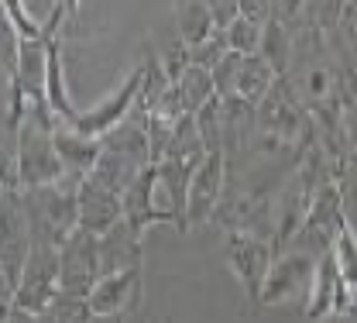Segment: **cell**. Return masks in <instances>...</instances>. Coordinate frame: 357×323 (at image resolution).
Here are the masks:
<instances>
[{
  "instance_id": "obj_19",
  "label": "cell",
  "mask_w": 357,
  "mask_h": 323,
  "mask_svg": "<svg viewBox=\"0 0 357 323\" xmlns=\"http://www.w3.org/2000/svg\"><path fill=\"white\" fill-rule=\"evenodd\" d=\"M337 193H340V210H344V224L357 237V158L351 155L340 172H337Z\"/></svg>"
},
{
  "instance_id": "obj_15",
  "label": "cell",
  "mask_w": 357,
  "mask_h": 323,
  "mask_svg": "<svg viewBox=\"0 0 357 323\" xmlns=\"http://www.w3.org/2000/svg\"><path fill=\"white\" fill-rule=\"evenodd\" d=\"M282 83V76L268 66L261 55H248L244 66H241V80H237V100L251 103V107H261L268 100V93Z\"/></svg>"
},
{
  "instance_id": "obj_14",
  "label": "cell",
  "mask_w": 357,
  "mask_h": 323,
  "mask_svg": "<svg viewBox=\"0 0 357 323\" xmlns=\"http://www.w3.org/2000/svg\"><path fill=\"white\" fill-rule=\"evenodd\" d=\"M176 31H178V42L189 48H199L203 42H210L217 35L210 3H203V0H182V3H176Z\"/></svg>"
},
{
  "instance_id": "obj_17",
  "label": "cell",
  "mask_w": 357,
  "mask_h": 323,
  "mask_svg": "<svg viewBox=\"0 0 357 323\" xmlns=\"http://www.w3.org/2000/svg\"><path fill=\"white\" fill-rule=\"evenodd\" d=\"M176 93H178L182 110L192 114V117H196L199 110H206V107L217 100V87H213L210 69H199V66H192V69L182 73V80L176 83Z\"/></svg>"
},
{
  "instance_id": "obj_24",
  "label": "cell",
  "mask_w": 357,
  "mask_h": 323,
  "mask_svg": "<svg viewBox=\"0 0 357 323\" xmlns=\"http://www.w3.org/2000/svg\"><path fill=\"white\" fill-rule=\"evenodd\" d=\"M93 323H124V317H93Z\"/></svg>"
},
{
  "instance_id": "obj_16",
  "label": "cell",
  "mask_w": 357,
  "mask_h": 323,
  "mask_svg": "<svg viewBox=\"0 0 357 323\" xmlns=\"http://www.w3.org/2000/svg\"><path fill=\"white\" fill-rule=\"evenodd\" d=\"M292 52H296V28L285 24V21H278V17H271L265 24L258 55L265 59L278 76H285L289 73V62H292Z\"/></svg>"
},
{
  "instance_id": "obj_5",
  "label": "cell",
  "mask_w": 357,
  "mask_h": 323,
  "mask_svg": "<svg viewBox=\"0 0 357 323\" xmlns=\"http://www.w3.org/2000/svg\"><path fill=\"white\" fill-rule=\"evenodd\" d=\"M124 224L131 227L137 237L158 227V224H176L178 227V213L172 196L165 193V186L158 179V169L151 165L137 183L124 193Z\"/></svg>"
},
{
  "instance_id": "obj_13",
  "label": "cell",
  "mask_w": 357,
  "mask_h": 323,
  "mask_svg": "<svg viewBox=\"0 0 357 323\" xmlns=\"http://www.w3.org/2000/svg\"><path fill=\"white\" fill-rule=\"evenodd\" d=\"M137 265H141V237L128 224H121V227H114L110 234L100 237V269H103V276L137 269Z\"/></svg>"
},
{
  "instance_id": "obj_1",
  "label": "cell",
  "mask_w": 357,
  "mask_h": 323,
  "mask_svg": "<svg viewBox=\"0 0 357 323\" xmlns=\"http://www.w3.org/2000/svg\"><path fill=\"white\" fill-rule=\"evenodd\" d=\"M79 186H83L79 176H66L59 186L21 193L31 244L62 248L73 234L79 231Z\"/></svg>"
},
{
  "instance_id": "obj_21",
  "label": "cell",
  "mask_w": 357,
  "mask_h": 323,
  "mask_svg": "<svg viewBox=\"0 0 357 323\" xmlns=\"http://www.w3.org/2000/svg\"><path fill=\"white\" fill-rule=\"evenodd\" d=\"M261 35H265V24L248 21V17H237V24L227 31V45H230V52H237V55H258Z\"/></svg>"
},
{
  "instance_id": "obj_11",
  "label": "cell",
  "mask_w": 357,
  "mask_h": 323,
  "mask_svg": "<svg viewBox=\"0 0 357 323\" xmlns=\"http://www.w3.org/2000/svg\"><path fill=\"white\" fill-rule=\"evenodd\" d=\"M121 224H124V196H117L114 189L86 176L79 186V231L103 237Z\"/></svg>"
},
{
  "instance_id": "obj_4",
  "label": "cell",
  "mask_w": 357,
  "mask_h": 323,
  "mask_svg": "<svg viewBox=\"0 0 357 323\" xmlns=\"http://www.w3.org/2000/svg\"><path fill=\"white\" fill-rule=\"evenodd\" d=\"M141 87H144V62L134 66L131 73L124 76V83L117 87V93H110L107 100H100L96 107L79 110V117L73 121V128L86 138H107L110 131H117L124 121H131L141 100Z\"/></svg>"
},
{
  "instance_id": "obj_3",
  "label": "cell",
  "mask_w": 357,
  "mask_h": 323,
  "mask_svg": "<svg viewBox=\"0 0 357 323\" xmlns=\"http://www.w3.org/2000/svg\"><path fill=\"white\" fill-rule=\"evenodd\" d=\"M59 282H62L59 248L31 244L24 276H21V285H17L10 306H17V310H24V313H31V317H42L45 310L55 303V296H59Z\"/></svg>"
},
{
  "instance_id": "obj_20",
  "label": "cell",
  "mask_w": 357,
  "mask_h": 323,
  "mask_svg": "<svg viewBox=\"0 0 357 323\" xmlns=\"http://www.w3.org/2000/svg\"><path fill=\"white\" fill-rule=\"evenodd\" d=\"M244 59H248V55L227 52L220 62L210 69V76H213V87H217V96H220V100L237 96V80H241V66H244Z\"/></svg>"
},
{
  "instance_id": "obj_10",
  "label": "cell",
  "mask_w": 357,
  "mask_h": 323,
  "mask_svg": "<svg viewBox=\"0 0 357 323\" xmlns=\"http://www.w3.org/2000/svg\"><path fill=\"white\" fill-rule=\"evenodd\" d=\"M137 303H141V265L100 276L86 299L89 317H128Z\"/></svg>"
},
{
  "instance_id": "obj_8",
  "label": "cell",
  "mask_w": 357,
  "mask_h": 323,
  "mask_svg": "<svg viewBox=\"0 0 357 323\" xmlns=\"http://www.w3.org/2000/svg\"><path fill=\"white\" fill-rule=\"evenodd\" d=\"M59 262H62L59 292L76 296V299H89L93 285L103 276V269H100V237H93L86 231H76L59 248Z\"/></svg>"
},
{
  "instance_id": "obj_9",
  "label": "cell",
  "mask_w": 357,
  "mask_h": 323,
  "mask_svg": "<svg viewBox=\"0 0 357 323\" xmlns=\"http://www.w3.org/2000/svg\"><path fill=\"white\" fill-rule=\"evenodd\" d=\"M347 313H351V292H347V285L340 278V269H337V258L330 251L316 265V278H312L310 299L303 306V317L319 323V320H344Z\"/></svg>"
},
{
  "instance_id": "obj_6",
  "label": "cell",
  "mask_w": 357,
  "mask_h": 323,
  "mask_svg": "<svg viewBox=\"0 0 357 323\" xmlns=\"http://www.w3.org/2000/svg\"><path fill=\"white\" fill-rule=\"evenodd\" d=\"M227 183H230V165L223 151H210L203 165L196 169L192 186H189V203H185V231L203 227L217 220L223 200H227Z\"/></svg>"
},
{
  "instance_id": "obj_18",
  "label": "cell",
  "mask_w": 357,
  "mask_h": 323,
  "mask_svg": "<svg viewBox=\"0 0 357 323\" xmlns=\"http://www.w3.org/2000/svg\"><path fill=\"white\" fill-rule=\"evenodd\" d=\"M0 10H3V24L17 35V42H24V45H31V42H45L42 24L24 10V3H21V0H3V3H0Z\"/></svg>"
},
{
  "instance_id": "obj_25",
  "label": "cell",
  "mask_w": 357,
  "mask_h": 323,
  "mask_svg": "<svg viewBox=\"0 0 357 323\" xmlns=\"http://www.w3.org/2000/svg\"><path fill=\"white\" fill-rule=\"evenodd\" d=\"M83 323H93V320H83Z\"/></svg>"
},
{
  "instance_id": "obj_7",
  "label": "cell",
  "mask_w": 357,
  "mask_h": 323,
  "mask_svg": "<svg viewBox=\"0 0 357 323\" xmlns=\"http://www.w3.org/2000/svg\"><path fill=\"white\" fill-rule=\"evenodd\" d=\"M223 258H227L234 278L241 282L244 296L258 303L268 269L275 262V244L261 241V237H248V234H223Z\"/></svg>"
},
{
  "instance_id": "obj_2",
  "label": "cell",
  "mask_w": 357,
  "mask_h": 323,
  "mask_svg": "<svg viewBox=\"0 0 357 323\" xmlns=\"http://www.w3.org/2000/svg\"><path fill=\"white\" fill-rule=\"evenodd\" d=\"M316 265H319V258L296 248V244L278 251L271 269H268L258 303L261 306H306L312 278H316Z\"/></svg>"
},
{
  "instance_id": "obj_22",
  "label": "cell",
  "mask_w": 357,
  "mask_h": 323,
  "mask_svg": "<svg viewBox=\"0 0 357 323\" xmlns=\"http://www.w3.org/2000/svg\"><path fill=\"white\" fill-rule=\"evenodd\" d=\"M210 10H213V24H217V31L227 35V31L237 24V17H241V0H213Z\"/></svg>"
},
{
  "instance_id": "obj_12",
  "label": "cell",
  "mask_w": 357,
  "mask_h": 323,
  "mask_svg": "<svg viewBox=\"0 0 357 323\" xmlns=\"http://www.w3.org/2000/svg\"><path fill=\"white\" fill-rule=\"evenodd\" d=\"M55 148H59V158H62L66 172L69 176H79V179L93 176V169H96V162L103 155V141L86 138L73 124H62V121L55 124Z\"/></svg>"
},
{
  "instance_id": "obj_23",
  "label": "cell",
  "mask_w": 357,
  "mask_h": 323,
  "mask_svg": "<svg viewBox=\"0 0 357 323\" xmlns=\"http://www.w3.org/2000/svg\"><path fill=\"white\" fill-rule=\"evenodd\" d=\"M3 323H38V317H31V313H24L17 306H7L3 310Z\"/></svg>"
}]
</instances>
